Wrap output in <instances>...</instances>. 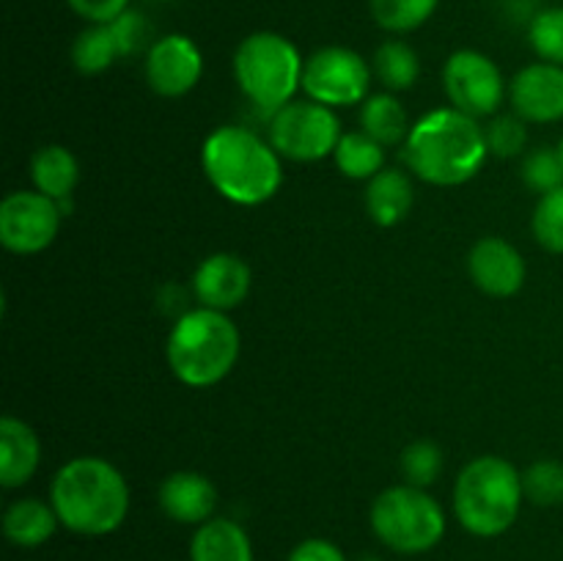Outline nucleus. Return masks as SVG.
I'll return each mask as SVG.
<instances>
[{
  "label": "nucleus",
  "instance_id": "1",
  "mask_svg": "<svg viewBox=\"0 0 563 561\" xmlns=\"http://www.w3.org/2000/svg\"><path fill=\"white\" fill-rule=\"evenodd\" d=\"M49 504L60 526L82 537L113 534L130 512L124 473L102 457H75L58 468L49 484Z\"/></svg>",
  "mask_w": 563,
  "mask_h": 561
},
{
  "label": "nucleus",
  "instance_id": "2",
  "mask_svg": "<svg viewBox=\"0 0 563 561\" xmlns=\"http://www.w3.org/2000/svg\"><path fill=\"white\" fill-rule=\"evenodd\" d=\"M487 154V135L478 121L456 108L427 113L405 141V163L412 174L438 187L471 182L484 168Z\"/></svg>",
  "mask_w": 563,
  "mask_h": 561
},
{
  "label": "nucleus",
  "instance_id": "3",
  "mask_svg": "<svg viewBox=\"0 0 563 561\" xmlns=\"http://www.w3.org/2000/svg\"><path fill=\"white\" fill-rule=\"evenodd\" d=\"M201 165L209 185L231 204L258 207L284 185V165L273 143L245 127H220L203 141Z\"/></svg>",
  "mask_w": 563,
  "mask_h": 561
},
{
  "label": "nucleus",
  "instance_id": "4",
  "mask_svg": "<svg viewBox=\"0 0 563 561\" xmlns=\"http://www.w3.org/2000/svg\"><path fill=\"white\" fill-rule=\"evenodd\" d=\"M240 346V330L229 314L201 306L176 319L165 344V358L181 385L212 388L236 366Z\"/></svg>",
  "mask_w": 563,
  "mask_h": 561
},
{
  "label": "nucleus",
  "instance_id": "5",
  "mask_svg": "<svg viewBox=\"0 0 563 561\" xmlns=\"http://www.w3.org/2000/svg\"><path fill=\"white\" fill-rule=\"evenodd\" d=\"M522 498V473L504 457L484 454L456 476L454 515L473 537H500L515 526Z\"/></svg>",
  "mask_w": 563,
  "mask_h": 561
},
{
  "label": "nucleus",
  "instance_id": "6",
  "mask_svg": "<svg viewBox=\"0 0 563 561\" xmlns=\"http://www.w3.org/2000/svg\"><path fill=\"white\" fill-rule=\"evenodd\" d=\"M302 69L306 61L300 50L284 33L256 31L242 38L234 50L236 86L267 113L289 105L297 88H302Z\"/></svg>",
  "mask_w": 563,
  "mask_h": 561
},
{
  "label": "nucleus",
  "instance_id": "7",
  "mask_svg": "<svg viewBox=\"0 0 563 561\" xmlns=\"http://www.w3.org/2000/svg\"><path fill=\"white\" fill-rule=\"evenodd\" d=\"M372 528L396 553H427L445 534V512L423 487L396 484L372 504Z\"/></svg>",
  "mask_w": 563,
  "mask_h": 561
},
{
  "label": "nucleus",
  "instance_id": "8",
  "mask_svg": "<svg viewBox=\"0 0 563 561\" xmlns=\"http://www.w3.org/2000/svg\"><path fill=\"white\" fill-rule=\"evenodd\" d=\"M341 124L333 108L313 99L289 102L269 119V143L280 157L295 163H317L330 157L341 141Z\"/></svg>",
  "mask_w": 563,
  "mask_h": 561
},
{
  "label": "nucleus",
  "instance_id": "9",
  "mask_svg": "<svg viewBox=\"0 0 563 561\" xmlns=\"http://www.w3.org/2000/svg\"><path fill=\"white\" fill-rule=\"evenodd\" d=\"M372 66L361 53L350 47H322L306 61L302 91L308 99L328 108H350L366 102L372 94Z\"/></svg>",
  "mask_w": 563,
  "mask_h": 561
},
{
  "label": "nucleus",
  "instance_id": "10",
  "mask_svg": "<svg viewBox=\"0 0 563 561\" xmlns=\"http://www.w3.org/2000/svg\"><path fill=\"white\" fill-rule=\"evenodd\" d=\"M58 201L38 190L9 193L0 204V242L16 256H33L49 248L60 229Z\"/></svg>",
  "mask_w": 563,
  "mask_h": 561
},
{
  "label": "nucleus",
  "instance_id": "11",
  "mask_svg": "<svg viewBox=\"0 0 563 561\" xmlns=\"http://www.w3.org/2000/svg\"><path fill=\"white\" fill-rule=\"evenodd\" d=\"M445 94L451 105L462 113L473 116H495L504 105L506 80L500 75L498 64L489 55L478 50H456L445 61L443 69Z\"/></svg>",
  "mask_w": 563,
  "mask_h": 561
},
{
  "label": "nucleus",
  "instance_id": "12",
  "mask_svg": "<svg viewBox=\"0 0 563 561\" xmlns=\"http://www.w3.org/2000/svg\"><path fill=\"white\" fill-rule=\"evenodd\" d=\"M203 75V55L185 33L157 38L146 53V82L159 97H185Z\"/></svg>",
  "mask_w": 563,
  "mask_h": 561
},
{
  "label": "nucleus",
  "instance_id": "13",
  "mask_svg": "<svg viewBox=\"0 0 563 561\" xmlns=\"http://www.w3.org/2000/svg\"><path fill=\"white\" fill-rule=\"evenodd\" d=\"M515 113L531 124H553L563 119V66L539 64L526 66L509 86Z\"/></svg>",
  "mask_w": 563,
  "mask_h": 561
},
{
  "label": "nucleus",
  "instance_id": "14",
  "mask_svg": "<svg viewBox=\"0 0 563 561\" xmlns=\"http://www.w3.org/2000/svg\"><path fill=\"white\" fill-rule=\"evenodd\" d=\"M467 270L473 284L489 297H515L526 284V258L500 237L478 240L467 256Z\"/></svg>",
  "mask_w": 563,
  "mask_h": 561
},
{
  "label": "nucleus",
  "instance_id": "15",
  "mask_svg": "<svg viewBox=\"0 0 563 561\" xmlns=\"http://www.w3.org/2000/svg\"><path fill=\"white\" fill-rule=\"evenodd\" d=\"M251 267L236 253H212L198 264L192 273V292L201 300V306L214 311H231L242 306V300L251 292Z\"/></svg>",
  "mask_w": 563,
  "mask_h": 561
},
{
  "label": "nucleus",
  "instance_id": "16",
  "mask_svg": "<svg viewBox=\"0 0 563 561\" xmlns=\"http://www.w3.org/2000/svg\"><path fill=\"white\" fill-rule=\"evenodd\" d=\"M159 509L176 522L201 526L218 509V487L203 473L176 471L159 484Z\"/></svg>",
  "mask_w": 563,
  "mask_h": 561
},
{
  "label": "nucleus",
  "instance_id": "17",
  "mask_svg": "<svg viewBox=\"0 0 563 561\" xmlns=\"http://www.w3.org/2000/svg\"><path fill=\"white\" fill-rule=\"evenodd\" d=\"M38 460H42V443L33 427L16 416L0 418V484L5 490L27 484L36 473Z\"/></svg>",
  "mask_w": 563,
  "mask_h": 561
},
{
  "label": "nucleus",
  "instance_id": "18",
  "mask_svg": "<svg viewBox=\"0 0 563 561\" xmlns=\"http://www.w3.org/2000/svg\"><path fill=\"white\" fill-rule=\"evenodd\" d=\"M190 561H253L251 537L240 522L212 517L190 539Z\"/></svg>",
  "mask_w": 563,
  "mask_h": 561
},
{
  "label": "nucleus",
  "instance_id": "19",
  "mask_svg": "<svg viewBox=\"0 0 563 561\" xmlns=\"http://www.w3.org/2000/svg\"><path fill=\"white\" fill-rule=\"evenodd\" d=\"M416 204L410 176L396 168H383L366 187V212L383 229L401 223Z\"/></svg>",
  "mask_w": 563,
  "mask_h": 561
},
{
  "label": "nucleus",
  "instance_id": "20",
  "mask_svg": "<svg viewBox=\"0 0 563 561\" xmlns=\"http://www.w3.org/2000/svg\"><path fill=\"white\" fill-rule=\"evenodd\" d=\"M58 526L60 520L53 504L38 498L14 501L3 515V534L16 548H38L53 537Z\"/></svg>",
  "mask_w": 563,
  "mask_h": 561
},
{
  "label": "nucleus",
  "instance_id": "21",
  "mask_svg": "<svg viewBox=\"0 0 563 561\" xmlns=\"http://www.w3.org/2000/svg\"><path fill=\"white\" fill-rule=\"evenodd\" d=\"M31 179L36 185L38 193H44L53 201H64L71 196V190L77 187L80 179V165H77L75 154L66 146L58 143H49L42 146L31 160Z\"/></svg>",
  "mask_w": 563,
  "mask_h": 561
},
{
  "label": "nucleus",
  "instance_id": "22",
  "mask_svg": "<svg viewBox=\"0 0 563 561\" xmlns=\"http://www.w3.org/2000/svg\"><path fill=\"white\" fill-rule=\"evenodd\" d=\"M361 127L366 135H372L374 141L383 143V146L405 143L412 130L410 119H407V110L401 108V102L394 94H372V97L363 102Z\"/></svg>",
  "mask_w": 563,
  "mask_h": 561
},
{
  "label": "nucleus",
  "instance_id": "23",
  "mask_svg": "<svg viewBox=\"0 0 563 561\" xmlns=\"http://www.w3.org/2000/svg\"><path fill=\"white\" fill-rule=\"evenodd\" d=\"M119 58L124 55H121L119 38H115L110 22L88 25L86 31L77 33L75 44H71V64L80 75H102Z\"/></svg>",
  "mask_w": 563,
  "mask_h": 561
},
{
  "label": "nucleus",
  "instance_id": "24",
  "mask_svg": "<svg viewBox=\"0 0 563 561\" xmlns=\"http://www.w3.org/2000/svg\"><path fill=\"white\" fill-rule=\"evenodd\" d=\"M335 165L346 179H374L385 165V146L366 132H344L333 152Z\"/></svg>",
  "mask_w": 563,
  "mask_h": 561
},
{
  "label": "nucleus",
  "instance_id": "25",
  "mask_svg": "<svg viewBox=\"0 0 563 561\" xmlns=\"http://www.w3.org/2000/svg\"><path fill=\"white\" fill-rule=\"evenodd\" d=\"M374 75L379 77L388 91H407L421 75L418 53L401 38H388L374 53Z\"/></svg>",
  "mask_w": 563,
  "mask_h": 561
},
{
  "label": "nucleus",
  "instance_id": "26",
  "mask_svg": "<svg viewBox=\"0 0 563 561\" xmlns=\"http://www.w3.org/2000/svg\"><path fill=\"white\" fill-rule=\"evenodd\" d=\"M440 0H368L374 22L388 33H412L432 20Z\"/></svg>",
  "mask_w": 563,
  "mask_h": 561
},
{
  "label": "nucleus",
  "instance_id": "27",
  "mask_svg": "<svg viewBox=\"0 0 563 561\" xmlns=\"http://www.w3.org/2000/svg\"><path fill=\"white\" fill-rule=\"evenodd\" d=\"M528 42L539 58L563 66V6H550L533 16L528 25Z\"/></svg>",
  "mask_w": 563,
  "mask_h": 561
},
{
  "label": "nucleus",
  "instance_id": "28",
  "mask_svg": "<svg viewBox=\"0 0 563 561\" xmlns=\"http://www.w3.org/2000/svg\"><path fill=\"white\" fill-rule=\"evenodd\" d=\"M522 490L526 498L537 506H561L563 504V462L537 460L522 473Z\"/></svg>",
  "mask_w": 563,
  "mask_h": 561
},
{
  "label": "nucleus",
  "instance_id": "29",
  "mask_svg": "<svg viewBox=\"0 0 563 561\" xmlns=\"http://www.w3.org/2000/svg\"><path fill=\"white\" fill-rule=\"evenodd\" d=\"M533 237L550 253H563V187L544 193L533 209Z\"/></svg>",
  "mask_w": 563,
  "mask_h": 561
},
{
  "label": "nucleus",
  "instance_id": "30",
  "mask_svg": "<svg viewBox=\"0 0 563 561\" xmlns=\"http://www.w3.org/2000/svg\"><path fill=\"white\" fill-rule=\"evenodd\" d=\"M440 471H443V451L432 440H416L401 451V473L412 487L427 490Z\"/></svg>",
  "mask_w": 563,
  "mask_h": 561
},
{
  "label": "nucleus",
  "instance_id": "31",
  "mask_svg": "<svg viewBox=\"0 0 563 561\" xmlns=\"http://www.w3.org/2000/svg\"><path fill=\"white\" fill-rule=\"evenodd\" d=\"M484 135H487L489 154H495V157H517L528 146V121L520 119L517 113L495 116L487 130H484Z\"/></svg>",
  "mask_w": 563,
  "mask_h": 561
},
{
  "label": "nucleus",
  "instance_id": "32",
  "mask_svg": "<svg viewBox=\"0 0 563 561\" xmlns=\"http://www.w3.org/2000/svg\"><path fill=\"white\" fill-rule=\"evenodd\" d=\"M522 182L539 196L563 187V163L559 148L542 146L528 154L526 163H522Z\"/></svg>",
  "mask_w": 563,
  "mask_h": 561
},
{
  "label": "nucleus",
  "instance_id": "33",
  "mask_svg": "<svg viewBox=\"0 0 563 561\" xmlns=\"http://www.w3.org/2000/svg\"><path fill=\"white\" fill-rule=\"evenodd\" d=\"M110 25H113L115 38H119L121 55H132V53H137V50L143 47V42H146L148 22H146V16L141 14V11L126 9L124 14L115 16V20L110 22Z\"/></svg>",
  "mask_w": 563,
  "mask_h": 561
},
{
  "label": "nucleus",
  "instance_id": "34",
  "mask_svg": "<svg viewBox=\"0 0 563 561\" xmlns=\"http://www.w3.org/2000/svg\"><path fill=\"white\" fill-rule=\"evenodd\" d=\"M66 6L88 25H99V22H113L115 16L124 14L130 9V0H66Z\"/></svg>",
  "mask_w": 563,
  "mask_h": 561
},
{
  "label": "nucleus",
  "instance_id": "35",
  "mask_svg": "<svg viewBox=\"0 0 563 561\" xmlns=\"http://www.w3.org/2000/svg\"><path fill=\"white\" fill-rule=\"evenodd\" d=\"M286 561H346V556L341 553L339 544H333L330 539L313 537L297 544Z\"/></svg>",
  "mask_w": 563,
  "mask_h": 561
},
{
  "label": "nucleus",
  "instance_id": "36",
  "mask_svg": "<svg viewBox=\"0 0 563 561\" xmlns=\"http://www.w3.org/2000/svg\"><path fill=\"white\" fill-rule=\"evenodd\" d=\"M559 154H561V163H563V138H561V143H559Z\"/></svg>",
  "mask_w": 563,
  "mask_h": 561
},
{
  "label": "nucleus",
  "instance_id": "37",
  "mask_svg": "<svg viewBox=\"0 0 563 561\" xmlns=\"http://www.w3.org/2000/svg\"><path fill=\"white\" fill-rule=\"evenodd\" d=\"M361 561H379V559H361Z\"/></svg>",
  "mask_w": 563,
  "mask_h": 561
},
{
  "label": "nucleus",
  "instance_id": "38",
  "mask_svg": "<svg viewBox=\"0 0 563 561\" xmlns=\"http://www.w3.org/2000/svg\"><path fill=\"white\" fill-rule=\"evenodd\" d=\"M157 3H165V0H157Z\"/></svg>",
  "mask_w": 563,
  "mask_h": 561
}]
</instances>
